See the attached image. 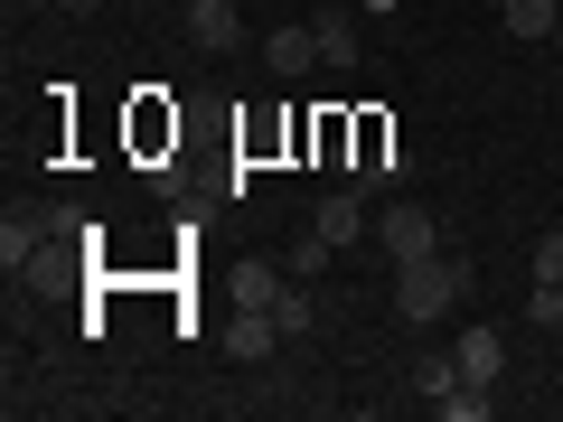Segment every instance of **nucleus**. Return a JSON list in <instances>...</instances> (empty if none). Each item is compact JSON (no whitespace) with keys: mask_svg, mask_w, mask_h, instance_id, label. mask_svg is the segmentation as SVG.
I'll return each mask as SVG.
<instances>
[{"mask_svg":"<svg viewBox=\"0 0 563 422\" xmlns=\"http://www.w3.org/2000/svg\"><path fill=\"white\" fill-rule=\"evenodd\" d=\"M282 281H291L282 263H244V273H235V310H273V301H282Z\"/></svg>","mask_w":563,"mask_h":422,"instance_id":"f8f14e48","label":"nucleus"},{"mask_svg":"<svg viewBox=\"0 0 563 422\" xmlns=\"http://www.w3.org/2000/svg\"><path fill=\"white\" fill-rule=\"evenodd\" d=\"M526 329H536V338L563 329V281H536V291H526Z\"/></svg>","mask_w":563,"mask_h":422,"instance_id":"dca6fc26","label":"nucleus"},{"mask_svg":"<svg viewBox=\"0 0 563 422\" xmlns=\"http://www.w3.org/2000/svg\"><path fill=\"white\" fill-rule=\"evenodd\" d=\"M385 254H395V263L442 254V225H432V207H413V198H395V207H385Z\"/></svg>","mask_w":563,"mask_h":422,"instance_id":"f03ea898","label":"nucleus"},{"mask_svg":"<svg viewBox=\"0 0 563 422\" xmlns=\"http://www.w3.org/2000/svg\"><path fill=\"white\" fill-rule=\"evenodd\" d=\"M273 347H282L273 310H235V320H225V357H244V366H254V357H273Z\"/></svg>","mask_w":563,"mask_h":422,"instance_id":"0eeeda50","label":"nucleus"},{"mask_svg":"<svg viewBox=\"0 0 563 422\" xmlns=\"http://www.w3.org/2000/svg\"><path fill=\"white\" fill-rule=\"evenodd\" d=\"M461 301H470V263H451V254L395 263V320H404V329H432V320H451Z\"/></svg>","mask_w":563,"mask_h":422,"instance_id":"f257e3e1","label":"nucleus"},{"mask_svg":"<svg viewBox=\"0 0 563 422\" xmlns=\"http://www.w3.org/2000/svg\"><path fill=\"white\" fill-rule=\"evenodd\" d=\"M432 413H442V422H488V413H498V395H488V385H470V376H461V385H451L442 403H432Z\"/></svg>","mask_w":563,"mask_h":422,"instance_id":"ddd939ff","label":"nucleus"},{"mask_svg":"<svg viewBox=\"0 0 563 422\" xmlns=\"http://www.w3.org/2000/svg\"><path fill=\"white\" fill-rule=\"evenodd\" d=\"M310 225H320L329 244H357V225H366V188H329V198L310 207Z\"/></svg>","mask_w":563,"mask_h":422,"instance_id":"423d86ee","label":"nucleus"},{"mask_svg":"<svg viewBox=\"0 0 563 422\" xmlns=\"http://www.w3.org/2000/svg\"><path fill=\"white\" fill-rule=\"evenodd\" d=\"M488 10H507V0H488Z\"/></svg>","mask_w":563,"mask_h":422,"instance_id":"aec40b11","label":"nucleus"},{"mask_svg":"<svg viewBox=\"0 0 563 422\" xmlns=\"http://www.w3.org/2000/svg\"><path fill=\"white\" fill-rule=\"evenodd\" d=\"M507 38H554V0H507Z\"/></svg>","mask_w":563,"mask_h":422,"instance_id":"2eb2a0df","label":"nucleus"},{"mask_svg":"<svg viewBox=\"0 0 563 422\" xmlns=\"http://www.w3.org/2000/svg\"><path fill=\"white\" fill-rule=\"evenodd\" d=\"M38 235H47V225L10 207V225H0V263H10V273H20V263H29V273H38V263H47V254H38Z\"/></svg>","mask_w":563,"mask_h":422,"instance_id":"9d476101","label":"nucleus"},{"mask_svg":"<svg viewBox=\"0 0 563 422\" xmlns=\"http://www.w3.org/2000/svg\"><path fill=\"white\" fill-rule=\"evenodd\" d=\"M310 29H320V66H357V57H366V38H357V20H347V10H320Z\"/></svg>","mask_w":563,"mask_h":422,"instance_id":"1a4fd4ad","label":"nucleus"},{"mask_svg":"<svg viewBox=\"0 0 563 422\" xmlns=\"http://www.w3.org/2000/svg\"><path fill=\"white\" fill-rule=\"evenodd\" d=\"M451 357H461V376H470V385H498V376H507V338H498L488 320H470L461 338H451Z\"/></svg>","mask_w":563,"mask_h":422,"instance_id":"7ed1b4c3","label":"nucleus"},{"mask_svg":"<svg viewBox=\"0 0 563 422\" xmlns=\"http://www.w3.org/2000/svg\"><path fill=\"white\" fill-rule=\"evenodd\" d=\"M329 254H339V244H329L320 225H301V235H291V254H282V273H291V281H310V273H320Z\"/></svg>","mask_w":563,"mask_h":422,"instance_id":"4468645a","label":"nucleus"},{"mask_svg":"<svg viewBox=\"0 0 563 422\" xmlns=\"http://www.w3.org/2000/svg\"><path fill=\"white\" fill-rule=\"evenodd\" d=\"M263 66H273V76H310V66H320V29L310 20L273 29V38H263Z\"/></svg>","mask_w":563,"mask_h":422,"instance_id":"39448f33","label":"nucleus"},{"mask_svg":"<svg viewBox=\"0 0 563 422\" xmlns=\"http://www.w3.org/2000/svg\"><path fill=\"white\" fill-rule=\"evenodd\" d=\"M188 38H198L207 57H235V47H244V20H235V0H188Z\"/></svg>","mask_w":563,"mask_h":422,"instance_id":"20e7f679","label":"nucleus"},{"mask_svg":"<svg viewBox=\"0 0 563 422\" xmlns=\"http://www.w3.org/2000/svg\"><path fill=\"white\" fill-rule=\"evenodd\" d=\"M66 10H95V0H66Z\"/></svg>","mask_w":563,"mask_h":422,"instance_id":"a211bd4d","label":"nucleus"},{"mask_svg":"<svg viewBox=\"0 0 563 422\" xmlns=\"http://www.w3.org/2000/svg\"><path fill=\"white\" fill-rule=\"evenodd\" d=\"M273 329H282V338H310V329H320V301H310V281H282Z\"/></svg>","mask_w":563,"mask_h":422,"instance_id":"9b49d317","label":"nucleus"},{"mask_svg":"<svg viewBox=\"0 0 563 422\" xmlns=\"http://www.w3.org/2000/svg\"><path fill=\"white\" fill-rule=\"evenodd\" d=\"M536 281H563V225H554V235L536 244Z\"/></svg>","mask_w":563,"mask_h":422,"instance_id":"f3484780","label":"nucleus"},{"mask_svg":"<svg viewBox=\"0 0 563 422\" xmlns=\"http://www.w3.org/2000/svg\"><path fill=\"white\" fill-rule=\"evenodd\" d=\"M554 47H563V20H554Z\"/></svg>","mask_w":563,"mask_h":422,"instance_id":"6ab92c4d","label":"nucleus"},{"mask_svg":"<svg viewBox=\"0 0 563 422\" xmlns=\"http://www.w3.org/2000/svg\"><path fill=\"white\" fill-rule=\"evenodd\" d=\"M451 385H461V357H451V347H422V357H413V376H404V395H422V403H442Z\"/></svg>","mask_w":563,"mask_h":422,"instance_id":"6e6552de","label":"nucleus"}]
</instances>
